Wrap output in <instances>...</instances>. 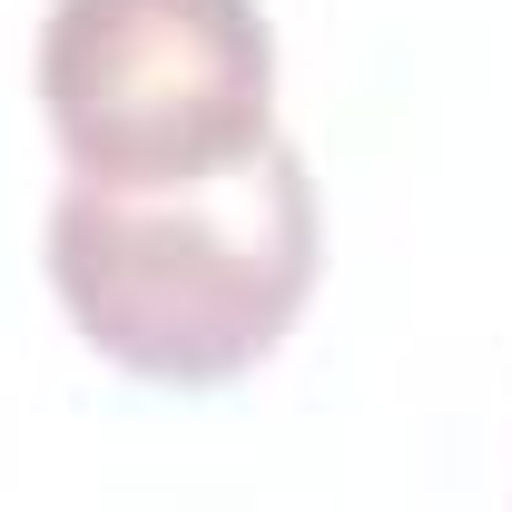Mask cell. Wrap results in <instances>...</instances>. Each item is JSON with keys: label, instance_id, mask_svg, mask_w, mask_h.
I'll return each instance as SVG.
<instances>
[{"label": "cell", "instance_id": "1", "mask_svg": "<svg viewBox=\"0 0 512 512\" xmlns=\"http://www.w3.org/2000/svg\"><path fill=\"white\" fill-rule=\"evenodd\" d=\"M316 178L286 138L188 188L69 178L50 207V286L69 325L148 384H227L286 345L316 296Z\"/></svg>", "mask_w": 512, "mask_h": 512}, {"label": "cell", "instance_id": "2", "mask_svg": "<svg viewBox=\"0 0 512 512\" xmlns=\"http://www.w3.org/2000/svg\"><path fill=\"white\" fill-rule=\"evenodd\" d=\"M40 109L69 178L188 188L276 138V40L256 0H50Z\"/></svg>", "mask_w": 512, "mask_h": 512}]
</instances>
